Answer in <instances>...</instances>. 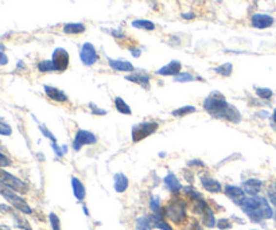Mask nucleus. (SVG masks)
<instances>
[{"instance_id":"09e8293b","label":"nucleus","mask_w":276,"mask_h":230,"mask_svg":"<svg viewBox=\"0 0 276 230\" xmlns=\"http://www.w3.org/2000/svg\"><path fill=\"white\" fill-rule=\"evenodd\" d=\"M84 213L86 214V215H89V211H88V209L85 208V206H84Z\"/></svg>"},{"instance_id":"c756f323","label":"nucleus","mask_w":276,"mask_h":230,"mask_svg":"<svg viewBox=\"0 0 276 230\" xmlns=\"http://www.w3.org/2000/svg\"><path fill=\"white\" fill-rule=\"evenodd\" d=\"M150 209L152 210V214L155 215H162V206H160V199L159 196H152L150 199Z\"/></svg>"},{"instance_id":"4c0bfd02","label":"nucleus","mask_w":276,"mask_h":230,"mask_svg":"<svg viewBox=\"0 0 276 230\" xmlns=\"http://www.w3.org/2000/svg\"><path fill=\"white\" fill-rule=\"evenodd\" d=\"M268 198H270L271 203H272L274 206H276V182L271 185L270 190H268Z\"/></svg>"},{"instance_id":"a878e982","label":"nucleus","mask_w":276,"mask_h":230,"mask_svg":"<svg viewBox=\"0 0 276 230\" xmlns=\"http://www.w3.org/2000/svg\"><path fill=\"white\" fill-rule=\"evenodd\" d=\"M115 108H116V111L121 113V115H131V113H132L131 107L121 97H116V98H115Z\"/></svg>"},{"instance_id":"bb28decb","label":"nucleus","mask_w":276,"mask_h":230,"mask_svg":"<svg viewBox=\"0 0 276 230\" xmlns=\"http://www.w3.org/2000/svg\"><path fill=\"white\" fill-rule=\"evenodd\" d=\"M196 111H197L196 107H193V105H186V107L177 108L175 111H173V116H174V117H185V116L190 115V113H194Z\"/></svg>"},{"instance_id":"9d476101","label":"nucleus","mask_w":276,"mask_h":230,"mask_svg":"<svg viewBox=\"0 0 276 230\" xmlns=\"http://www.w3.org/2000/svg\"><path fill=\"white\" fill-rule=\"evenodd\" d=\"M224 192H225V195L231 199L232 202L237 205V206H240L242 203V201L245 199V191L242 190V187H238V186H235V185H228L225 186V189H224Z\"/></svg>"},{"instance_id":"6ab92c4d","label":"nucleus","mask_w":276,"mask_h":230,"mask_svg":"<svg viewBox=\"0 0 276 230\" xmlns=\"http://www.w3.org/2000/svg\"><path fill=\"white\" fill-rule=\"evenodd\" d=\"M164 186L167 187V190L173 194H179V191L182 190V185H180L179 179L175 176V174L169 172V174L164 176Z\"/></svg>"},{"instance_id":"7ed1b4c3","label":"nucleus","mask_w":276,"mask_h":230,"mask_svg":"<svg viewBox=\"0 0 276 230\" xmlns=\"http://www.w3.org/2000/svg\"><path fill=\"white\" fill-rule=\"evenodd\" d=\"M164 215L177 225L183 224L187 218V205L186 202L179 198L174 196L173 199H170L169 203L164 208Z\"/></svg>"},{"instance_id":"37998d69","label":"nucleus","mask_w":276,"mask_h":230,"mask_svg":"<svg viewBox=\"0 0 276 230\" xmlns=\"http://www.w3.org/2000/svg\"><path fill=\"white\" fill-rule=\"evenodd\" d=\"M189 164H190V166H199V167H202L203 162H201V160H192Z\"/></svg>"},{"instance_id":"4be33fe9","label":"nucleus","mask_w":276,"mask_h":230,"mask_svg":"<svg viewBox=\"0 0 276 230\" xmlns=\"http://www.w3.org/2000/svg\"><path fill=\"white\" fill-rule=\"evenodd\" d=\"M125 79H128L134 84H138L143 86V88H148L150 86V76L146 73H132L130 76H127Z\"/></svg>"},{"instance_id":"e433bc0d","label":"nucleus","mask_w":276,"mask_h":230,"mask_svg":"<svg viewBox=\"0 0 276 230\" xmlns=\"http://www.w3.org/2000/svg\"><path fill=\"white\" fill-rule=\"evenodd\" d=\"M12 164L11 159L4 155V153H1L0 152V169H6V167H10Z\"/></svg>"},{"instance_id":"ddd939ff","label":"nucleus","mask_w":276,"mask_h":230,"mask_svg":"<svg viewBox=\"0 0 276 230\" xmlns=\"http://www.w3.org/2000/svg\"><path fill=\"white\" fill-rule=\"evenodd\" d=\"M108 65H109V68L116 70V72H124V73H134L135 72L134 65L131 62L124 61V59H112V58H109Z\"/></svg>"},{"instance_id":"1a4fd4ad","label":"nucleus","mask_w":276,"mask_h":230,"mask_svg":"<svg viewBox=\"0 0 276 230\" xmlns=\"http://www.w3.org/2000/svg\"><path fill=\"white\" fill-rule=\"evenodd\" d=\"M79 59L84 63L85 66H92L99 61V54L95 46L90 42H86L82 45L81 50H79Z\"/></svg>"},{"instance_id":"ea45409f","label":"nucleus","mask_w":276,"mask_h":230,"mask_svg":"<svg viewBox=\"0 0 276 230\" xmlns=\"http://www.w3.org/2000/svg\"><path fill=\"white\" fill-rule=\"evenodd\" d=\"M217 228H218V229H221V230L231 229V228H232L231 221H229V219H225V218L220 219V221H217Z\"/></svg>"},{"instance_id":"f8f14e48","label":"nucleus","mask_w":276,"mask_h":230,"mask_svg":"<svg viewBox=\"0 0 276 230\" xmlns=\"http://www.w3.org/2000/svg\"><path fill=\"white\" fill-rule=\"evenodd\" d=\"M182 70V63L179 61H171L167 65H164L163 68L158 69L155 73L158 76H163V77H177Z\"/></svg>"},{"instance_id":"c85d7f7f","label":"nucleus","mask_w":276,"mask_h":230,"mask_svg":"<svg viewBox=\"0 0 276 230\" xmlns=\"http://www.w3.org/2000/svg\"><path fill=\"white\" fill-rule=\"evenodd\" d=\"M214 72L222 76V77H229L233 72V66H232V63H222L220 66L214 68Z\"/></svg>"},{"instance_id":"412c9836","label":"nucleus","mask_w":276,"mask_h":230,"mask_svg":"<svg viewBox=\"0 0 276 230\" xmlns=\"http://www.w3.org/2000/svg\"><path fill=\"white\" fill-rule=\"evenodd\" d=\"M201 217H202V224L203 226H206V228H214V226H217V221H216V217H214V213L213 210H212V208L209 206V205H206L205 208H203V210L201 211V214H199Z\"/></svg>"},{"instance_id":"79ce46f5","label":"nucleus","mask_w":276,"mask_h":230,"mask_svg":"<svg viewBox=\"0 0 276 230\" xmlns=\"http://www.w3.org/2000/svg\"><path fill=\"white\" fill-rule=\"evenodd\" d=\"M7 63H8V58H7V56L4 53L0 51V66H4Z\"/></svg>"},{"instance_id":"f03ea898","label":"nucleus","mask_w":276,"mask_h":230,"mask_svg":"<svg viewBox=\"0 0 276 230\" xmlns=\"http://www.w3.org/2000/svg\"><path fill=\"white\" fill-rule=\"evenodd\" d=\"M229 107V102L226 101L225 96L218 90H213L203 100V109L214 118L220 120L221 115L224 113L226 108Z\"/></svg>"},{"instance_id":"8fccbe9b","label":"nucleus","mask_w":276,"mask_h":230,"mask_svg":"<svg viewBox=\"0 0 276 230\" xmlns=\"http://www.w3.org/2000/svg\"><path fill=\"white\" fill-rule=\"evenodd\" d=\"M252 230H257V229H252Z\"/></svg>"},{"instance_id":"f257e3e1","label":"nucleus","mask_w":276,"mask_h":230,"mask_svg":"<svg viewBox=\"0 0 276 230\" xmlns=\"http://www.w3.org/2000/svg\"><path fill=\"white\" fill-rule=\"evenodd\" d=\"M240 208L244 214L252 222H261L263 219H270L274 217V210L271 208L268 201L263 196H245Z\"/></svg>"},{"instance_id":"473e14b6","label":"nucleus","mask_w":276,"mask_h":230,"mask_svg":"<svg viewBox=\"0 0 276 230\" xmlns=\"http://www.w3.org/2000/svg\"><path fill=\"white\" fill-rule=\"evenodd\" d=\"M49 221H50L51 230H62L61 228V219L56 213L49 214Z\"/></svg>"},{"instance_id":"4468645a","label":"nucleus","mask_w":276,"mask_h":230,"mask_svg":"<svg viewBox=\"0 0 276 230\" xmlns=\"http://www.w3.org/2000/svg\"><path fill=\"white\" fill-rule=\"evenodd\" d=\"M263 187V182L256 178H251L247 179L242 183V190L245 191V194H248L249 196H256L261 191Z\"/></svg>"},{"instance_id":"20e7f679","label":"nucleus","mask_w":276,"mask_h":230,"mask_svg":"<svg viewBox=\"0 0 276 230\" xmlns=\"http://www.w3.org/2000/svg\"><path fill=\"white\" fill-rule=\"evenodd\" d=\"M159 128V124L157 121H141L139 124H135L131 131V137L134 143L144 140L148 136L154 135Z\"/></svg>"},{"instance_id":"58836bf2","label":"nucleus","mask_w":276,"mask_h":230,"mask_svg":"<svg viewBox=\"0 0 276 230\" xmlns=\"http://www.w3.org/2000/svg\"><path fill=\"white\" fill-rule=\"evenodd\" d=\"M39 129H40V132L43 134V136H45V137H47V139H50L51 143H57V137L54 135H53V134H51L49 129L46 128L45 125H40Z\"/></svg>"},{"instance_id":"a18cd8bd","label":"nucleus","mask_w":276,"mask_h":230,"mask_svg":"<svg viewBox=\"0 0 276 230\" xmlns=\"http://www.w3.org/2000/svg\"><path fill=\"white\" fill-rule=\"evenodd\" d=\"M182 18H183V19H187V20H190V19H194V14H182Z\"/></svg>"},{"instance_id":"423d86ee","label":"nucleus","mask_w":276,"mask_h":230,"mask_svg":"<svg viewBox=\"0 0 276 230\" xmlns=\"http://www.w3.org/2000/svg\"><path fill=\"white\" fill-rule=\"evenodd\" d=\"M1 196H4L7 199V202L10 203L12 208L17 209L18 211H20V213L23 214H27V215L33 214V209L30 208V205H28L18 192H15V191L11 190V189H7L6 192Z\"/></svg>"},{"instance_id":"6e6552de","label":"nucleus","mask_w":276,"mask_h":230,"mask_svg":"<svg viewBox=\"0 0 276 230\" xmlns=\"http://www.w3.org/2000/svg\"><path fill=\"white\" fill-rule=\"evenodd\" d=\"M51 61L54 63L56 72H65L69 68V61H70L68 50H65L63 47H57L56 50L53 51Z\"/></svg>"},{"instance_id":"5701e85b","label":"nucleus","mask_w":276,"mask_h":230,"mask_svg":"<svg viewBox=\"0 0 276 230\" xmlns=\"http://www.w3.org/2000/svg\"><path fill=\"white\" fill-rule=\"evenodd\" d=\"M85 31V26L82 23H68L63 26V33L68 35L82 34Z\"/></svg>"},{"instance_id":"c03bdc74","label":"nucleus","mask_w":276,"mask_h":230,"mask_svg":"<svg viewBox=\"0 0 276 230\" xmlns=\"http://www.w3.org/2000/svg\"><path fill=\"white\" fill-rule=\"evenodd\" d=\"M7 189H8V187L4 186L3 183H1V182H0V195H3V194H4V192L7 191Z\"/></svg>"},{"instance_id":"2f4dec72","label":"nucleus","mask_w":276,"mask_h":230,"mask_svg":"<svg viewBox=\"0 0 276 230\" xmlns=\"http://www.w3.org/2000/svg\"><path fill=\"white\" fill-rule=\"evenodd\" d=\"M255 92H256V95H257V97H260V98H263V100H270V98H272V96H274V92L271 89H268V88H255Z\"/></svg>"},{"instance_id":"f704fd0d","label":"nucleus","mask_w":276,"mask_h":230,"mask_svg":"<svg viewBox=\"0 0 276 230\" xmlns=\"http://www.w3.org/2000/svg\"><path fill=\"white\" fill-rule=\"evenodd\" d=\"M11 134H12L11 125H8V124H7L4 120H1V118H0V135H1V136H10Z\"/></svg>"},{"instance_id":"a211bd4d","label":"nucleus","mask_w":276,"mask_h":230,"mask_svg":"<svg viewBox=\"0 0 276 230\" xmlns=\"http://www.w3.org/2000/svg\"><path fill=\"white\" fill-rule=\"evenodd\" d=\"M128 186H130V180H128V178L123 172L115 174V176H113V189H115L116 192L123 194V192L127 191Z\"/></svg>"},{"instance_id":"a19ab883","label":"nucleus","mask_w":276,"mask_h":230,"mask_svg":"<svg viewBox=\"0 0 276 230\" xmlns=\"http://www.w3.org/2000/svg\"><path fill=\"white\" fill-rule=\"evenodd\" d=\"M14 218H15V221H17V224L19 228H22V229H26V230H31V228L28 226V222L26 221V219L20 218L19 215H15Z\"/></svg>"},{"instance_id":"72a5a7b5","label":"nucleus","mask_w":276,"mask_h":230,"mask_svg":"<svg viewBox=\"0 0 276 230\" xmlns=\"http://www.w3.org/2000/svg\"><path fill=\"white\" fill-rule=\"evenodd\" d=\"M194 79H196V77L190 73H179L177 77H174V81H177V82H192Z\"/></svg>"},{"instance_id":"f3484780","label":"nucleus","mask_w":276,"mask_h":230,"mask_svg":"<svg viewBox=\"0 0 276 230\" xmlns=\"http://www.w3.org/2000/svg\"><path fill=\"white\" fill-rule=\"evenodd\" d=\"M220 120H226L229 123L238 124L241 121V113H240V111L236 107H233L232 104H229V107L226 108L224 113L221 115Z\"/></svg>"},{"instance_id":"cd10ccee","label":"nucleus","mask_w":276,"mask_h":230,"mask_svg":"<svg viewBox=\"0 0 276 230\" xmlns=\"http://www.w3.org/2000/svg\"><path fill=\"white\" fill-rule=\"evenodd\" d=\"M151 219L150 217H140L136 219V230H151Z\"/></svg>"},{"instance_id":"b1692460","label":"nucleus","mask_w":276,"mask_h":230,"mask_svg":"<svg viewBox=\"0 0 276 230\" xmlns=\"http://www.w3.org/2000/svg\"><path fill=\"white\" fill-rule=\"evenodd\" d=\"M150 219H151L152 226H155V228H158V229L174 230L171 226H170L169 222H166V221L162 218V215H155V214H152V215H150Z\"/></svg>"},{"instance_id":"de8ad7c7","label":"nucleus","mask_w":276,"mask_h":230,"mask_svg":"<svg viewBox=\"0 0 276 230\" xmlns=\"http://www.w3.org/2000/svg\"><path fill=\"white\" fill-rule=\"evenodd\" d=\"M272 120H274V123L276 124V108L275 111H274V113H272Z\"/></svg>"},{"instance_id":"39448f33","label":"nucleus","mask_w":276,"mask_h":230,"mask_svg":"<svg viewBox=\"0 0 276 230\" xmlns=\"http://www.w3.org/2000/svg\"><path fill=\"white\" fill-rule=\"evenodd\" d=\"M0 182L8 189H11L18 194H26L28 191V185L15 175L7 172L4 169H0Z\"/></svg>"},{"instance_id":"0eeeda50","label":"nucleus","mask_w":276,"mask_h":230,"mask_svg":"<svg viewBox=\"0 0 276 230\" xmlns=\"http://www.w3.org/2000/svg\"><path fill=\"white\" fill-rule=\"evenodd\" d=\"M97 143V136L92 134L90 131H85V129H79L77 134L74 136L73 140V148L74 151H79L82 147L85 146H93Z\"/></svg>"},{"instance_id":"dca6fc26","label":"nucleus","mask_w":276,"mask_h":230,"mask_svg":"<svg viewBox=\"0 0 276 230\" xmlns=\"http://www.w3.org/2000/svg\"><path fill=\"white\" fill-rule=\"evenodd\" d=\"M201 185H202L203 190L212 192V194H217V192L222 191V186H221L220 182L214 179V178H210V176H202L201 178Z\"/></svg>"},{"instance_id":"9b49d317","label":"nucleus","mask_w":276,"mask_h":230,"mask_svg":"<svg viewBox=\"0 0 276 230\" xmlns=\"http://www.w3.org/2000/svg\"><path fill=\"white\" fill-rule=\"evenodd\" d=\"M274 18L267 15V14H255L251 18V24L252 27L259 28V30H263V28H268L274 24Z\"/></svg>"},{"instance_id":"7c9ffc66","label":"nucleus","mask_w":276,"mask_h":230,"mask_svg":"<svg viewBox=\"0 0 276 230\" xmlns=\"http://www.w3.org/2000/svg\"><path fill=\"white\" fill-rule=\"evenodd\" d=\"M38 70L42 73H49V72H56V68H54L53 61L47 59V61H42L38 63Z\"/></svg>"},{"instance_id":"aec40b11","label":"nucleus","mask_w":276,"mask_h":230,"mask_svg":"<svg viewBox=\"0 0 276 230\" xmlns=\"http://www.w3.org/2000/svg\"><path fill=\"white\" fill-rule=\"evenodd\" d=\"M70 182H72V190H73V195L76 196V199L77 201H84L85 196H86V190H85L84 183L76 176H73Z\"/></svg>"},{"instance_id":"49530a36","label":"nucleus","mask_w":276,"mask_h":230,"mask_svg":"<svg viewBox=\"0 0 276 230\" xmlns=\"http://www.w3.org/2000/svg\"><path fill=\"white\" fill-rule=\"evenodd\" d=\"M131 51H132V56H134V57H139V56H140V50H138V49H136V50H134V49H131Z\"/></svg>"},{"instance_id":"c9c22d12","label":"nucleus","mask_w":276,"mask_h":230,"mask_svg":"<svg viewBox=\"0 0 276 230\" xmlns=\"http://www.w3.org/2000/svg\"><path fill=\"white\" fill-rule=\"evenodd\" d=\"M89 108L92 113L96 115V116H104V115H107V111H105V109H101L100 107H97L96 104H93V102H90Z\"/></svg>"},{"instance_id":"393cba45","label":"nucleus","mask_w":276,"mask_h":230,"mask_svg":"<svg viewBox=\"0 0 276 230\" xmlns=\"http://www.w3.org/2000/svg\"><path fill=\"white\" fill-rule=\"evenodd\" d=\"M132 27L139 28V30H146V31H152L155 30V24L151 20H147V19H136L134 22L131 23Z\"/></svg>"},{"instance_id":"2eb2a0df","label":"nucleus","mask_w":276,"mask_h":230,"mask_svg":"<svg viewBox=\"0 0 276 230\" xmlns=\"http://www.w3.org/2000/svg\"><path fill=\"white\" fill-rule=\"evenodd\" d=\"M45 93L47 95V97L53 100V101L57 102H66L69 100L68 95L63 92V90L58 89L56 86H50V85H45Z\"/></svg>"}]
</instances>
